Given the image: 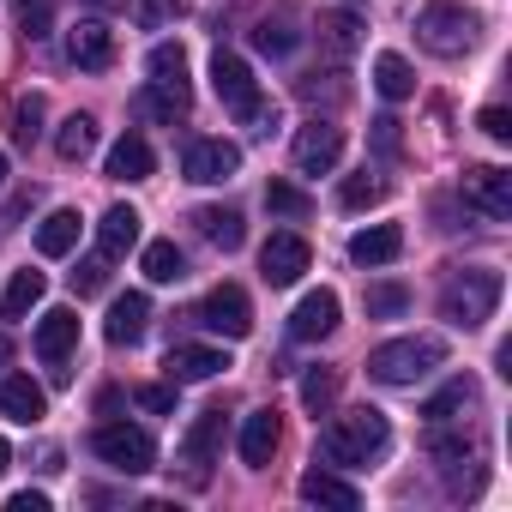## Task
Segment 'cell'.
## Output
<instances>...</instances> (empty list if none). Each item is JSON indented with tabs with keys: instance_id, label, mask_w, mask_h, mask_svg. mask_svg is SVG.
Wrapping results in <instances>:
<instances>
[{
	"instance_id": "cell-23",
	"label": "cell",
	"mask_w": 512,
	"mask_h": 512,
	"mask_svg": "<svg viewBox=\"0 0 512 512\" xmlns=\"http://www.w3.org/2000/svg\"><path fill=\"white\" fill-rule=\"evenodd\" d=\"M145 326H151V302L133 290V296H121V302L109 308V326H103V338H109V344H139V338H145Z\"/></svg>"
},
{
	"instance_id": "cell-21",
	"label": "cell",
	"mask_w": 512,
	"mask_h": 512,
	"mask_svg": "<svg viewBox=\"0 0 512 512\" xmlns=\"http://www.w3.org/2000/svg\"><path fill=\"white\" fill-rule=\"evenodd\" d=\"M464 410H476V380L470 374H452L428 404H422V416H428V428H440V422H458Z\"/></svg>"
},
{
	"instance_id": "cell-30",
	"label": "cell",
	"mask_w": 512,
	"mask_h": 512,
	"mask_svg": "<svg viewBox=\"0 0 512 512\" xmlns=\"http://www.w3.org/2000/svg\"><path fill=\"white\" fill-rule=\"evenodd\" d=\"M374 91H380L386 103H404V97L416 91V73H410V61H404V55H380V61H374Z\"/></svg>"
},
{
	"instance_id": "cell-46",
	"label": "cell",
	"mask_w": 512,
	"mask_h": 512,
	"mask_svg": "<svg viewBox=\"0 0 512 512\" xmlns=\"http://www.w3.org/2000/svg\"><path fill=\"white\" fill-rule=\"evenodd\" d=\"M181 0H145V19H163V13H175Z\"/></svg>"
},
{
	"instance_id": "cell-40",
	"label": "cell",
	"mask_w": 512,
	"mask_h": 512,
	"mask_svg": "<svg viewBox=\"0 0 512 512\" xmlns=\"http://www.w3.org/2000/svg\"><path fill=\"white\" fill-rule=\"evenodd\" d=\"M109 284V253H97V260H79V272H73V296H97Z\"/></svg>"
},
{
	"instance_id": "cell-34",
	"label": "cell",
	"mask_w": 512,
	"mask_h": 512,
	"mask_svg": "<svg viewBox=\"0 0 512 512\" xmlns=\"http://www.w3.org/2000/svg\"><path fill=\"white\" fill-rule=\"evenodd\" d=\"M368 320H404L410 314V290L404 284H368Z\"/></svg>"
},
{
	"instance_id": "cell-20",
	"label": "cell",
	"mask_w": 512,
	"mask_h": 512,
	"mask_svg": "<svg viewBox=\"0 0 512 512\" xmlns=\"http://www.w3.org/2000/svg\"><path fill=\"white\" fill-rule=\"evenodd\" d=\"M43 410H49V398H43V386L31 380V374H7L0 380V416H13V422H43Z\"/></svg>"
},
{
	"instance_id": "cell-37",
	"label": "cell",
	"mask_w": 512,
	"mask_h": 512,
	"mask_svg": "<svg viewBox=\"0 0 512 512\" xmlns=\"http://www.w3.org/2000/svg\"><path fill=\"white\" fill-rule=\"evenodd\" d=\"M332 398H338V374H332V368H314V374L302 380V404H308L314 416H326Z\"/></svg>"
},
{
	"instance_id": "cell-31",
	"label": "cell",
	"mask_w": 512,
	"mask_h": 512,
	"mask_svg": "<svg viewBox=\"0 0 512 512\" xmlns=\"http://www.w3.org/2000/svg\"><path fill=\"white\" fill-rule=\"evenodd\" d=\"M139 266H145L151 284H181V278H187V260H181V247H175V241H151Z\"/></svg>"
},
{
	"instance_id": "cell-5",
	"label": "cell",
	"mask_w": 512,
	"mask_h": 512,
	"mask_svg": "<svg viewBox=\"0 0 512 512\" xmlns=\"http://www.w3.org/2000/svg\"><path fill=\"white\" fill-rule=\"evenodd\" d=\"M416 37L428 55L440 61H458L476 49V13L464 7V0H428V7L416 13Z\"/></svg>"
},
{
	"instance_id": "cell-25",
	"label": "cell",
	"mask_w": 512,
	"mask_h": 512,
	"mask_svg": "<svg viewBox=\"0 0 512 512\" xmlns=\"http://www.w3.org/2000/svg\"><path fill=\"white\" fill-rule=\"evenodd\" d=\"M151 169H157V151H151L139 133L115 139V151H109V175H115V181H151Z\"/></svg>"
},
{
	"instance_id": "cell-12",
	"label": "cell",
	"mask_w": 512,
	"mask_h": 512,
	"mask_svg": "<svg viewBox=\"0 0 512 512\" xmlns=\"http://www.w3.org/2000/svg\"><path fill=\"white\" fill-rule=\"evenodd\" d=\"M67 61H73L79 73H109V67H115V31H109L103 19H79V25L67 31Z\"/></svg>"
},
{
	"instance_id": "cell-10",
	"label": "cell",
	"mask_w": 512,
	"mask_h": 512,
	"mask_svg": "<svg viewBox=\"0 0 512 512\" xmlns=\"http://www.w3.org/2000/svg\"><path fill=\"white\" fill-rule=\"evenodd\" d=\"M464 205H470V211H482L488 223L512 217V175H506V169H494V163L464 169Z\"/></svg>"
},
{
	"instance_id": "cell-36",
	"label": "cell",
	"mask_w": 512,
	"mask_h": 512,
	"mask_svg": "<svg viewBox=\"0 0 512 512\" xmlns=\"http://www.w3.org/2000/svg\"><path fill=\"white\" fill-rule=\"evenodd\" d=\"M266 205H272L278 217H308V211H314V199H308L296 181H272V187H266Z\"/></svg>"
},
{
	"instance_id": "cell-17",
	"label": "cell",
	"mask_w": 512,
	"mask_h": 512,
	"mask_svg": "<svg viewBox=\"0 0 512 512\" xmlns=\"http://www.w3.org/2000/svg\"><path fill=\"white\" fill-rule=\"evenodd\" d=\"M278 440H284L278 410H253V416L241 422V464H247V470H266L272 452H278Z\"/></svg>"
},
{
	"instance_id": "cell-2",
	"label": "cell",
	"mask_w": 512,
	"mask_h": 512,
	"mask_svg": "<svg viewBox=\"0 0 512 512\" xmlns=\"http://www.w3.org/2000/svg\"><path fill=\"white\" fill-rule=\"evenodd\" d=\"M386 440H392L386 416H380L374 404H362V410H344V416H332V422L320 428V458H326V464L356 470V464L380 458V452H386Z\"/></svg>"
},
{
	"instance_id": "cell-4",
	"label": "cell",
	"mask_w": 512,
	"mask_h": 512,
	"mask_svg": "<svg viewBox=\"0 0 512 512\" xmlns=\"http://www.w3.org/2000/svg\"><path fill=\"white\" fill-rule=\"evenodd\" d=\"M446 362V338H392L380 350H368V380L380 386H416L422 374H434Z\"/></svg>"
},
{
	"instance_id": "cell-42",
	"label": "cell",
	"mask_w": 512,
	"mask_h": 512,
	"mask_svg": "<svg viewBox=\"0 0 512 512\" xmlns=\"http://www.w3.org/2000/svg\"><path fill=\"white\" fill-rule=\"evenodd\" d=\"M133 398H139L151 416H169V410H175V380H169V386H139Z\"/></svg>"
},
{
	"instance_id": "cell-11",
	"label": "cell",
	"mask_w": 512,
	"mask_h": 512,
	"mask_svg": "<svg viewBox=\"0 0 512 512\" xmlns=\"http://www.w3.org/2000/svg\"><path fill=\"white\" fill-rule=\"evenodd\" d=\"M314 266V253H308V241L302 235H272L266 247H260V272H266V284L272 290H290V284H302V272Z\"/></svg>"
},
{
	"instance_id": "cell-1",
	"label": "cell",
	"mask_w": 512,
	"mask_h": 512,
	"mask_svg": "<svg viewBox=\"0 0 512 512\" xmlns=\"http://www.w3.org/2000/svg\"><path fill=\"white\" fill-rule=\"evenodd\" d=\"M211 91H217V103H223L241 127H253V133H272V127H278V103L260 97V79H253V67H247L241 55H229V49L211 55Z\"/></svg>"
},
{
	"instance_id": "cell-33",
	"label": "cell",
	"mask_w": 512,
	"mask_h": 512,
	"mask_svg": "<svg viewBox=\"0 0 512 512\" xmlns=\"http://www.w3.org/2000/svg\"><path fill=\"white\" fill-rule=\"evenodd\" d=\"M43 115H49L43 91H25V97H13V139H19V145H37V139H43Z\"/></svg>"
},
{
	"instance_id": "cell-28",
	"label": "cell",
	"mask_w": 512,
	"mask_h": 512,
	"mask_svg": "<svg viewBox=\"0 0 512 512\" xmlns=\"http://www.w3.org/2000/svg\"><path fill=\"white\" fill-rule=\"evenodd\" d=\"M55 151H61V163H85L97 151V121L91 115H67L61 133H55Z\"/></svg>"
},
{
	"instance_id": "cell-16",
	"label": "cell",
	"mask_w": 512,
	"mask_h": 512,
	"mask_svg": "<svg viewBox=\"0 0 512 512\" xmlns=\"http://www.w3.org/2000/svg\"><path fill=\"white\" fill-rule=\"evenodd\" d=\"M163 368H169V380H175V386H199V380H217V374L229 368V356H223V350H211V344H175Z\"/></svg>"
},
{
	"instance_id": "cell-15",
	"label": "cell",
	"mask_w": 512,
	"mask_h": 512,
	"mask_svg": "<svg viewBox=\"0 0 512 512\" xmlns=\"http://www.w3.org/2000/svg\"><path fill=\"white\" fill-rule=\"evenodd\" d=\"M217 446H223V410H205V416H193V428L181 434V452H175V458L193 470V482H205Z\"/></svg>"
},
{
	"instance_id": "cell-32",
	"label": "cell",
	"mask_w": 512,
	"mask_h": 512,
	"mask_svg": "<svg viewBox=\"0 0 512 512\" xmlns=\"http://www.w3.org/2000/svg\"><path fill=\"white\" fill-rule=\"evenodd\" d=\"M320 43H326L332 55H356V49H362V19H356V13H326V19H320Z\"/></svg>"
},
{
	"instance_id": "cell-29",
	"label": "cell",
	"mask_w": 512,
	"mask_h": 512,
	"mask_svg": "<svg viewBox=\"0 0 512 512\" xmlns=\"http://www.w3.org/2000/svg\"><path fill=\"white\" fill-rule=\"evenodd\" d=\"M43 290H49V278L43 272H13V284H7V296H0V308H7V320H25L37 302H43Z\"/></svg>"
},
{
	"instance_id": "cell-44",
	"label": "cell",
	"mask_w": 512,
	"mask_h": 512,
	"mask_svg": "<svg viewBox=\"0 0 512 512\" xmlns=\"http://www.w3.org/2000/svg\"><path fill=\"white\" fill-rule=\"evenodd\" d=\"M43 25H49V0H31V7H25V37H31V43H37V37H49Z\"/></svg>"
},
{
	"instance_id": "cell-8",
	"label": "cell",
	"mask_w": 512,
	"mask_h": 512,
	"mask_svg": "<svg viewBox=\"0 0 512 512\" xmlns=\"http://www.w3.org/2000/svg\"><path fill=\"white\" fill-rule=\"evenodd\" d=\"M205 332H223V338H247L253 332V302H247V290L241 284H217L205 302H199V314H193Z\"/></svg>"
},
{
	"instance_id": "cell-14",
	"label": "cell",
	"mask_w": 512,
	"mask_h": 512,
	"mask_svg": "<svg viewBox=\"0 0 512 512\" xmlns=\"http://www.w3.org/2000/svg\"><path fill=\"white\" fill-rule=\"evenodd\" d=\"M73 350H79V314H73V308H49V314L37 320V356L55 368V380L73 374V368H61Z\"/></svg>"
},
{
	"instance_id": "cell-41",
	"label": "cell",
	"mask_w": 512,
	"mask_h": 512,
	"mask_svg": "<svg viewBox=\"0 0 512 512\" xmlns=\"http://www.w3.org/2000/svg\"><path fill=\"white\" fill-rule=\"evenodd\" d=\"M476 127H482L494 145H506V139H512V115H506L500 103H494V109H482V115H476Z\"/></svg>"
},
{
	"instance_id": "cell-47",
	"label": "cell",
	"mask_w": 512,
	"mask_h": 512,
	"mask_svg": "<svg viewBox=\"0 0 512 512\" xmlns=\"http://www.w3.org/2000/svg\"><path fill=\"white\" fill-rule=\"evenodd\" d=\"M13 362V338H0V368H7Z\"/></svg>"
},
{
	"instance_id": "cell-27",
	"label": "cell",
	"mask_w": 512,
	"mask_h": 512,
	"mask_svg": "<svg viewBox=\"0 0 512 512\" xmlns=\"http://www.w3.org/2000/svg\"><path fill=\"white\" fill-rule=\"evenodd\" d=\"M73 247H79V211H49L37 223V253L43 260H61V253H73Z\"/></svg>"
},
{
	"instance_id": "cell-43",
	"label": "cell",
	"mask_w": 512,
	"mask_h": 512,
	"mask_svg": "<svg viewBox=\"0 0 512 512\" xmlns=\"http://www.w3.org/2000/svg\"><path fill=\"white\" fill-rule=\"evenodd\" d=\"M374 145H380L386 157H398V145H404V139H398V121H392V115H380V121H374Z\"/></svg>"
},
{
	"instance_id": "cell-45",
	"label": "cell",
	"mask_w": 512,
	"mask_h": 512,
	"mask_svg": "<svg viewBox=\"0 0 512 512\" xmlns=\"http://www.w3.org/2000/svg\"><path fill=\"white\" fill-rule=\"evenodd\" d=\"M7 512H49V494H31V488H25V494L7 500Z\"/></svg>"
},
{
	"instance_id": "cell-24",
	"label": "cell",
	"mask_w": 512,
	"mask_h": 512,
	"mask_svg": "<svg viewBox=\"0 0 512 512\" xmlns=\"http://www.w3.org/2000/svg\"><path fill=\"white\" fill-rule=\"evenodd\" d=\"M97 247L109 253V260H121L127 247H139V211L133 205H109L103 223H97Z\"/></svg>"
},
{
	"instance_id": "cell-26",
	"label": "cell",
	"mask_w": 512,
	"mask_h": 512,
	"mask_svg": "<svg viewBox=\"0 0 512 512\" xmlns=\"http://www.w3.org/2000/svg\"><path fill=\"white\" fill-rule=\"evenodd\" d=\"M302 500H314V506H338V512H356V506H362L356 482H344V476H332V470H308V476H302Z\"/></svg>"
},
{
	"instance_id": "cell-3",
	"label": "cell",
	"mask_w": 512,
	"mask_h": 512,
	"mask_svg": "<svg viewBox=\"0 0 512 512\" xmlns=\"http://www.w3.org/2000/svg\"><path fill=\"white\" fill-rule=\"evenodd\" d=\"M494 308H500V272H494V266H470V272H458V278L446 284V296H440V320L458 326V332L488 326Z\"/></svg>"
},
{
	"instance_id": "cell-38",
	"label": "cell",
	"mask_w": 512,
	"mask_h": 512,
	"mask_svg": "<svg viewBox=\"0 0 512 512\" xmlns=\"http://www.w3.org/2000/svg\"><path fill=\"white\" fill-rule=\"evenodd\" d=\"M380 199H386V181H380V175L362 169V175L344 181V205H350V211H368V205H380Z\"/></svg>"
},
{
	"instance_id": "cell-6",
	"label": "cell",
	"mask_w": 512,
	"mask_h": 512,
	"mask_svg": "<svg viewBox=\"0 0 512 512\" xmlns=\"http://www.w3.org/2000/svg\"><path fill=\"white\" fill-rule=\"evenodd\" d=\"M145 73H151V85H145V109L151 115H163V121H175V115H187L193 109V85H187V49L181 43H157L151 49V61H145Z\"/></svg>"
},
{
	"instance_id": "cell-18",
	"label": "cell",
	"mask_w": 512,
	"mask_h": 512,
	"mask_svg": "<svg viewBox=\"0 0 512 512\" xmlns=\"http://www.w3.org/2000/svg\"><path fill=\"white\" fill-rule=\"evenodd\" d=\"M398 253H404V229L398 223H368V229L350 235V260L356 266H392Z\"/></svg>"
},
{
	"instance_id": "cell-7",
	"label": "cell",
	"mask_w": 512,
	"mask_h": 512,
	"mask_svg": "<svg viewBox=\"0 0 512 512\" xmlns=\"http://www.w3.org/2000/svg\"><path fill=\"white\" fill-rule=\"evenodd\" d=\"M91 452H97L109 470H121V476H145V470L157 464L151 434H145V428H133V422H103V428L91 434Z\"/></svg>"
},
{
	"instance_id": "cell-9",
	"label": "cell",
	"mask_w": 512,
	"mask_h": 512,
	"mask_svg": "<svg viewBox=\"0 0 512 512\" xmlns=\"http://www.w3.org/2000/svg\"><path fill=\"white\" fill-rule=\"evenodd\" d=\"M235 169H241V145H229V139H193L181 157V175L199 187H223V181H235Z\"/></svg>"
},
{
	"instance_id": "cell-39",
	"label": "cell",
	"mask_w": 512,
	"mask_h": 512,
	"mask_svg": "<svg viewBox=\"0 0 512 512\" xmlns=\"http://www.w3.org/2000/svg\"><path fill=\"white\" fill-rule=\"evenodd\" d=\"M296 43H302V37H296L290 25H272V19H266L260 31H253V49H260V55H290Z\"/></svg>"
},
{
	"instance_id": "cell-22",
	"label": "cell",
	"mask_w": 512,
	"mask_h": 512,
	"mask_svg": "<svg viewBox=\"0 0 512 512\" xmlns=\"http://www.w3.org/2000/svg\"><path fill=\"white\" fill-rule=\"evenodd\" d=\"M193 223H199V235H205L211 247H223V253H235V247L247 241V223H241V211H229V205H199Z\"/></svg>"
},
{
	"instance_id": "cell-48",
	"label": "cell",
	"mask_w": 512,
	"mask_h": 512,
	"mask_svg": "<svg viewBox=\"0 0 512 512\" xmlns=\"http://www.w3.org/2000/svg\"><path fill=\"white\" fill-rule=\"evenodd\" d=\"M7 464H13V452H7V440H0V476H7Z\"/></svg>"
},
{
	"instance_id": "cell-13",
	"label": "cell",
	"mask_w": 512,
	"mask_h": 512,
	"mask_svg": "<svg viewBox=\"0 0 512 512\" xmlns=\"http://www.w3.org/2000/svg\"><path fill=\"white\" fill-rule=\"evenodd\" d=\"M338 157H344V127L338 121H308L296 133V169L302 175H326V169H338Z\"/></svg>"
},
{
	"instance_id": "cell-19",
	"label": "cell",
	"mask_w": 512,
	"mask_h": 512,
	"mask_svg": "<svg viewBox=\"0 0 512 512\" xmlns=\"http://www.w3.org/2000/svg\"><path fill=\"white\" fill-rule=\"evenodd\" d=\"M332 326H338V296H332V290H308V296L296 302V314H290V338H302V344L326 338Z\"/></svg>"
},
{
	"instance_id": "cell-49",
	"label": "cell",
	"mask_w": 512,
	"mask_h": 512,
	"mask_svg": "<svg viewBox=\"0 0 512 512\" xmlns=\"http://www.w3.org/2000/svg\"><path fill=\"white\" fill-rule=\"evenodd\" d=\"M0 181H7V151H0Z\"/></svg>"
},
{
	"instance_id": "cell-35",
	"label": "cell",
	"mask_w": 512,
	"mask_h": 512,
	"mask_svg": "<svg viewBox=\"0 0 512 512\" xmlns=\"http://www.w3.org/2000/svg\"><path fill=\"white\" fill-rule=\"evenodd\" d=\"M428 452L440 458V470H458V464H470V458H476V440H464V434H446V428H434V434H428Z\"/></svg>"
}]
</instances>
